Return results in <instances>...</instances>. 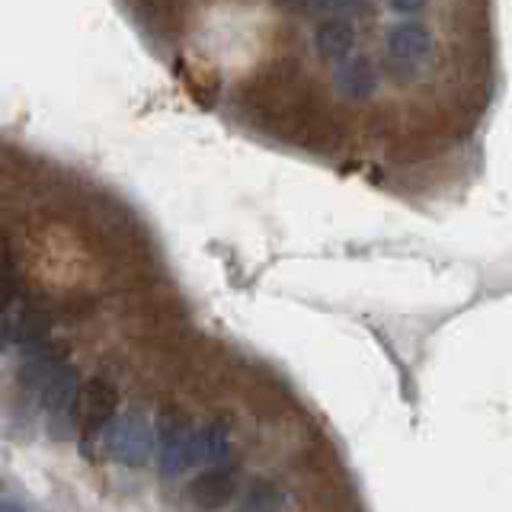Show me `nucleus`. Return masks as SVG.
<instances>
[{
    "instance_id": "f257e3e1",
    "label": "nucleus",
    "mask_w": 512,
    "mask_h": 512,
    "mask_svg": "<svg viewBox=\"0 0 512 512\" xmlns=\"http://www.w3.org/2000/svg\"><path fill=\"white\" fill-rule=\"evenodd\" d=\"M192 436H196V426H192L183 413L164 410L157 420L154 439H157V464L164 477H183L192 468Z\"/></svg>"
},
{
    "instance_id": "f03ea898",
    "label": "nucleus",
    "mask_w": 512,
    "mask_h": 512,
    "mask_svg": "<svg viewBox=\"0 0 512 512\" xmlns=\"http://www.w3.org/2000/svg\"><path fill=\"white\" fill-rule=\"evenodd\" d=\"M119 410V388L106 378H90L84 388L77 391L74 400V426L84 439H96L109 423L116 420Z\"/></svg>"
},
{
    "instance_id": "7ed1b4c3",
    "label": "nucleus",
    "mask_w": 512,
    "mask_h": 512,
    "mask_svg": "<svg viewBox=\"0 0 512 512\" xmlns=\"http://www.w3.org/2000/svg\"><path fill=\"white\" fill-rule=\"evenodd\" d=\"M432 32L423 23H400L391 29L388 36V64H391V74H397L400 80H410L416 77V71L432 58Z\"/></svg>"
},
{
    "instance_id": "20e7f679",
    "label": "nucleus",
    "mask_w": 512,
    "mask_h": 512,
    "mask_svg": "<svg viewBox=\"0 0 512 512\" xmlns=\"http://www.w3.org/2000/svg\"><path fill=\"white\" fill-rule=\"evenodd\" d=\"M109 452L128 468H141L154 455V426L141 413H128L109 423Z\"/></svg>"
},
{
    "instance_id": "39448f33",
    "label": "nucleus",
    "mask_w": 512,
    "mask_h": 512,
    "mask_svg": "<svg viewBox=\"0 0 512 512\" xmlns=\"http://www.w3.org/2000/svg\"><path fill=\"white\" fill-rule=\"evenodd\" d=\"M68 346L64 343H52V340H42V343H32L23 346V365H20V381L26 388H39L52 378L61 365H68Z\"/></svg>"
},
{
    "instance_id": "423d86ee",
    "label": "nucleus",
    "mask_w": 512,
    "mask_h": 512,
    "mask_svg": "<svg viewBox=\"0 0 512 512\" xmlns=\"http://www.w3.org/2000/svg\"><path fill=\"white\" fill-rule=\"evenodd\" d=\"M80 391V372L74 365H61L58 372L42 384V407L48 413V420H61V416H71L74 420V400Z\"/></svg>"
},
{
    "instance_id": "0eeeda50",
    "label": "nucleus",
    "mask_w": 512,
    "mask_h": 512,
    "mask_svg": "<svg viewBox=\"0 0 512 512\" xmlns=\"http://www.w3.org/2000/svg\"><path fill=\"white\" fill-rule=\"evenodd\" d=\"M189 500L199 509H221L234 500V471L224 468H208L189 484Z\"/></svg>"
},
{
    "instance_id": "6e6552de",
    "label": "nucleus",
    "mask_w": 512,
    "mask_h": 512,
    "mask_svg": "<svg viewBox=\"0 0 512 512\" xmlns=\"http://www.w3.org/2000/svg\"><path fill=\"white\" fill-rule=\"evenodd\" d=\"M333 84L349 100H368L378 90V71L368 58H346L336 64Z\"/></svg>"
},
{
    "instance_id": "1a4fd4ad",
    "label": "nucleus",
    "mask_w": 512,
    "mask_h": 512,
    "mask_svg": "<svg viewBox=\"0 0 512 512\" xmlns=\"http://www.w3.org/2000/svg\"><path fill=\"white\" fill-rule=\"evenodd\" d=\"M231 455V432L224 423H208L196 429L192 436V464H202V468H224Z\"/></svg>"
},
{
    "instance_id": "9d476101",
    "label": "nucleus",
    "mask_w": 512,
    "mask_h": 512,
    "mask_svg": "<svg viewBox=\"0 0 512 512\" xmlns=\"http://www.w3.org/2000/svg\"><path fill=\"white\" fill-rule=\"evenodd\" d=\"M314 45H317L320 58L340 64V61L352 58V48H356V29H352V23L343 20V16H330V20H324L317 26Z\"/></svg>"
},
{
    "instance_id": "9b49d317",
    "label": "nucleus",
    "mask_w": 512,
    "mask_h": 512,
    "mask_svg": "<svg viewBox=\"0 0 512 512\" xmlns=\"http://www.w3.org/2000/svg\"><path fill=\"white\" fill-rule=\"evenodd\" d=\"M48 330H52V317H48L45 308H39V304H32V308H26L20 314V320L13 324L10 330V340L23 343V346H32V343H42Z\"/></svg>"
},
{
    "instance_id": "f8f14e48",
    "label": "nucleus",
    "mask_w": 512,
    "mask_h": 512,
    "mask_svg": "<svg viewBox=\"0 0 512 512\" xmlns=\"http://www.w3.org/2000/svg\"><path fill=\"white\" fill-rule=\"evenodd\" d=\"M16 292H20V272H16V263H13L10 240L0 237V317L10 311Z\"/></svg>"
},
{
    "instance_id": "ddd939ff",
    "label": "nucleus",
    "mask_w": 512,
    "mask_h": 512,
    "mask_svg": "<svg viewBox=\"0 0 512 512\" xmlns=\"http://www.w3.org/2000/svg\"><path fill=\"white\" fill-rule=\"evenodd\" d=\"M279 503H282V496L279 490L272 487V484H256L253 493H250V500L244 506V512H279Z\"/></svg>"
},
{
    "instance_id": "4468645a",
    "label": "nucleus",
    "mask_w": 512,
    "mask_h": 512,
    "mask_svg": "<svg viewBox=\"0 0 512 512\" xmlns=\"http://www.w3.org/2000/svg\"><path fill=\"white\" fill-rule=\"evenodd\" d=\"M391 10H397V13H423L426 10V4H391Z\"/></svg>"
},
{
    "instance_id": "2eb2a0df",
    "label": "nucleus",
    "mask_w": 512,
    "mask_h": 512,
    "mask_svg": "<svg viewBox=\"0 0 512 512\" xmlns=\"http://www.w3.org/2000/svg\"><path fill=\"white\" fill-rule=\"evenodd\" d=\"M10 346V330L0 324V356H4V349Z\"/></svg>"
},
{
    "instance_id": "dca6fc26",
    "label": "nucleus",
    "mask_w": 512,
    "mask_h": 512,
    "mask_svg": "<svg viewBox=\"0 0 512 512\" xmlns=\"http://www.w3.org/2000/svg\"><path fill=\"white\" fill-rule=\"evenodd\" d=\"M0 512H26V509H20V506H10V503H0Z\"/></svg>"
}]
</instances>
